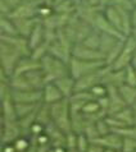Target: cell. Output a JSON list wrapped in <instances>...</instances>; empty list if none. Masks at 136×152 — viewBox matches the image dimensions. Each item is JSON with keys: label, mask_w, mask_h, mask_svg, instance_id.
<instances>
[{"label": "cell", "mask_w": 136, "mask_h": 152, "mask_svg": "<svg viewBox=\"0 0 136 152\" xmlns=\"http://www.w3.org/2000/svg\"><path fill=\"white\" fill-rule=\"evenodd\" d=\"M103 152H116V150H112V148H104Z\"/></svg>", "instance_id": "42"}, {"label": "cell", "mask_w": 136, "mask_h": 152, "mask_svg": "<svg viewBox=\"0 0 136 152\" xmlns=\"http://www.w3.org/2000/svg\"><path fill=\"white\" fill-rule=\"evenodd\" d=\"M50 147H52L50 145H39L36 152H48L50 150Z\"/></svg>", "instance_id": "38"}, {"label": "cell", "mask_w": 136, "mask_h": 152, "mask_svg": "<svg viewBox=\"0 0 136 152\" xmlns=\"http://www.w3.org/2000/svg\"><path fill=\"white\" fill-rule=\"evenodd\" d=\"M0 31H1V35H8V36L19 35L14 20L9 18V17H4V15H1V18H0Z\"/></svg>", "instance_id": "20"}, {"label": "cell", "mask_w": 136, "mask_h": 152, "mask_svg": "<svg viewBox=\"0 0 136 152\" xmlns=\"http://www.w3.org/2000/svg\"><path fill=\"white\" fill-rule=\"evenodd\" d=\"M131 17H132V26L134 28H136V8L131 12Z\"/></svg>", "instance_id": "39"}, {"label": "cell", "mask_w": 136, "mask_h": 152, "mask_svg": "<svg viewBox=\"0 0 136 152\" xmlns=\"http://www.w3.org/2000/svg\"><path fill=\"white\" fill-rule=\"evenodd\" d=\"M41 69L45 74L46 83L55 82L57 79L69 74L68 63L53 56L52 54H46V55L41 59Z\"/></svg>", "instance_id": "1"}, {"label": "cell", "mask_w": 136, "mask_h": 152, "mask_svg": "<svg viewBox=\"0 0 136 152\" xmlns=\"http://www.w3.org/2000/svg\"><path fill=\"white\" fill-rule=\"evenodd\" d=\"M0 61H1V70L12 77L14 70L18 65L19 60L24 58L14 46H12L7 42H0Z\"/></svg>", "instance_id": "3"}, {"label": "cell", "mask_w": 136, "mask_h": 152, "mask_svg": "<svg viewBox=\"0 0 136 152\" xmlns=\"http://www.w3.org/2000/svg\"><path fill=\"white\" fill-rule=\"evenodd\" d=\"M46 54H49V44L48 42H44V44H41L40 46H37V48H35L32 50L31 53V56L33 59H36V60H40L44 58Z\"/></svg>", "instance_id": "28"}, {"label": "cell", "mask_w": 136, "mask_h": 152, "mask_svg": "<svg viewBox=\"0 0 136 152\" xmlns=\"http://www.w3.org/2000/svg\"><path fill=\"white\" fill-rule=\"evenodd\" d=\"M44 42H45V27L40 20V22L36 24V27L33 28L31 35L28 36V44L31 46V49L33 50L35 48H37V46H40L41 44H44Z\"/></svg>", "instance_id": "18"}, {"label": "cell", "mask_w": 136, "mask_h": 152, "mask_svg": "<svg viewBox=\"0 0 136 152\" xmlns=\"http://www.w3.org/2000/svg\"><path fill=\"white\" fill-rule=\"evenodd\" d=\"M48 152H55V151H54V150H53V147H50V150H49V151H48Z\"/></svg>", "instance_id": "45"}, {"label": "cell", "mask_w": 136, "mask_h": 152, "mask_svg": "<svg viewBox=\"0 0 136 152\" xmlns=\"http://www.w3.org/2000/svg\"><path fill=\"white\" fill-rule=\"evenodd\" d=\"M45 132V126L40 124V123H36L35 124H32V126L30 128V136L31 137H37V136H40V134H42Z\"/></svg>", "instance_id": "35"}, {"label": "cell", "mask_w": 136, "mask_h": 152, "mask_svg": "<svg viewBox=\"0 0 136 152\" xmlns=\"http://www.w3.org/2000/svg\"><path fill=\"white\" fill-rule=\"evenodd\" d=\"M12 99L16 104H36L42 102V90L18 91L12 88Z\"/></svg>", "instance_id": "7"}, {"label": "cell", "mask_w": 136, "mask_h": 152, "mask_svg": "<svg viewBox=\"0 0 136 152\" xmlns=\"http://www.w3.org/2000/svg\"><path fill=\"white\" fill-rule=\"evenodd\" d=\"M120 40H123V39H118V37L113 36V35H109V33H101L99 50L107 56V54L114 48V46H116V44Z\"/></svg>", "instance_id": "19"}, {"label": "cell", "mask_w": 136, "mask_h": 152, "mask_svg": "<svg viewBox=\"0 0 136 152\" xmlns=\"http://www.w3.org/2000/svg\"><path fill=\"white\" fill-rule=\"evenodd\" d=\"M54 83L59 87V90L62 91V94L66 99H69V97L76 92V79L72 77L71 74L64 75V77L57 79Z\"/></svg>", "instance_id": "14"}, {"label": "cell", "mask_w": 136, "mask_h": 152, "mask_svg": "<svg viewBox=\"0 0 136 152\" xmlns=\"http://www.w3.org/2000/svg\"><path fill=\"white\" fill-rule=\"evenodd\" d=\"M132 3H134V5H135V8H136V0H132Z\"/></svg>", "instance_id": "46"}, {"label": "cell", "mask_w": 136, "mask_h": 152, "mask_svg": "<svg viewBox=\"0 0 136 152\" xmlns=\"http://www.w3.org/2000/svg\"><path fill=\"white\" fill-rule=\"evenodd\" d=\"M114 116L117 119H120L121 121H123V123H126L127 125H135V113L131 106H126L121 111L114 114Z\"/></svg>", "instance_id": "24"}, {"label": "cell", "mask_w": 136, "mask_h": 152, "mask_svg": "<svg viewBox=\"0 0 136 152\" xmlns=\"http://www.w3.org/2000/svg\"><path fill=\"white\" fill-rule=\"evenodd\" d=\"M131 65L134 66V68L136 69V51L134 53V56H132V60H131Z\"/></svg>", "instance_id": "41"}, {"label": "cell", "mask_w": 136, "mask_h": 152, "mask_svg": "<svg viewBox=\"0 0 136 152\" xmlns=\"http://www.w3.org/2000/svg\"><path fill=\"white\" fill-rule=\"evenodd\" d=\"M108 99H109V110H108V115H114L118 111H121L122 109H125L126 106H129L125 100L122 99V96L120 94L117 87H108Z\"/></svg>", "instance_id": "9"}, {"label": "cell", "mask_w": 136, "mask_h": 152, "mask_svg": "<svg viewBox=\"0 0 136 152\" xmlns=\"http://www.w3.org/2000/svg\"><path fill=\"white\" fill-rule=\"evenodd\" d=\"M16 23V27L18 29L19 36H23L28 39V36L31 35V32L33 31V28L36 27V24L40 22V18H19V19H13Z\"/></svg>", "instance_id": "13"}, {"label": "cell", "mask_w": 136, "mask_h": 152, "mask_svg": "<svg viewBox=\"0 0 136 152\" xmlns=\"http://www.w3.org/2000/svg\"><path fill=\"white\" fill-rule=\"evenodd\" d=\"M103 147L101 146H99V145H96V143H92L91 142V145H90V147H89V150L86 151V152H103Z\"/></svg>", "instance_id": "37"}, {"label": "cell", "mask_w": 136, "mask_h": 152, "mask_svg": "<svg viewBox=\"0 0 136 152\" xmlns=\"http://www.w3.org/2000/svg\"><path fill=\"white\" fill-rule=\"evenodd\" d=\"M125 40L126 39L120 40L116 44V46H114V48L107 54V56H105V64H107V65H112L113 63L118 59V56L121 55V53L123 50V46H125Z\"/></svg>", "instance_id": "25"}, {"label": "cell", "mask_w": 136, "mask_h": 152, "mask_svg": "<svg viewBox=\"0 0 136 152\" xmlns=\"http://www.w3.org/2000/svg\"><path fill=\"white\" fill-rule=\"evenodd\" d=\"M63 99H66V97L63 96L62 91L59 90V87L54 82L46 83L44 88H42V102L44 104L52 105V104L58 102V101H61Z\"/></svg>", "instance_id": "12"}, {"label": "cell", "mask_w": 136, "mask_h": 152, "mask_svg": "<svg viewBox=\"0 0 136 152\" xmlns=\"http://www.w3.org/2000/svg\"><path fill=\"white\" fill-rule=\"evenodd\" d=\"M41 104H39V105H36V104H16V111H17V116H18V119L28 115V114H31L32 111H35Z\"/></svg>", "instance_id": "26"}, {"label": "cell", "mask_w": 136, "mask_h": 152, "mask_svg": "<svg viewBox=\"0 0 136 152\" xmlns=\"http://www.w3.org/2000/svg\"><path fill=\"white\" fill-rule=\"evenodd\" d=\"M72 56L81 59V60L87 61H98V60H105V55L100 50L90 49L84 44H75L72 48Z\"/></svg>", "instance_id": "6"}, {"label": "cell", "mask_w": 136, "mask_h": 152, "mask_svg": "<svg viewBox=\"0 0 136 152\" xmlns=\"http://www.w3.org/2000/svg\"><path fill=\"white\" fill-rule=\"evenodd\" d=\"M52 121L59 126L63 132H72V119H71V104L69 99H63L55 104L50 105Z\"/></svg>", "instance_id": "2"}, {"label": "cell", "mask_w": 136, "mask_h": 152, "mask_svg": "<svg viewBox=\"0 0 136 152\" xmlns=\"http://www.w3.org/2000/svg\"><path fill=\"white\" fill-rule=\"evenodd\" d=\"M91 92V95L94 96V99H101V97H105L108 95V87L105 86V84L103 83H99V84H96V86H94L90 90Z\"/></svg>", "instance_id": "30"}, {"label": "cell", "mask_w": 136, "mask_h": 152, "mask_svg": "<svg viewBox=\"0 0 136 152\" xmlns=\"http://www.w3.org/2000/svg\"><path fill=\"white\" fill-rule=\"evenodd\" d=\"M96 129H98V133H99V137L101 136H105V134H108L112 132V128H110V125L108 124V121L105 120V118H103V119L98 120L96 123Z\"/></svg>", "instance_id": "31"}, {"label": "cell", "mask_w": 136, "mask_h": 152, "mask_svg": "<svg viewBox=\"0 0 136 152\" xmlns=\"http://www.w3.org/2000/svg\"><path fill=\"white\" fill-rule=\"evenodd\" d=\"M135 51H136V40L130 35V36H127L125 40V46H123L121 55L118 56V59L110 66L117 70L126 69L129 65H131V60H132Z\"/></svg>", "instance_id": "5"}, {"label": "cell", "mask_w": 136, "mask_h": 152, "mask_svg": "<svg viewBox=\"0 0 136 152\" xmlns=\"http://www.w3.org/2000/svg\"><path fill=\"white\" fill-rule=\"evenodd\" d=\"M40 68H41V61L40 60H36V59H33L32 56H26V58H22L19 60L13 75L24 74V73H27V72L40 69Z\"/></svg>", "instance_id": "15"}, {"label": "cell", "mask_w": 136, "mask_h": 152, "mask_svg": "<svg viewBox=\"0 0 136 152\" xmlns=\"http://www.w3.org/2000/svg\"><path fill=\"white\" fill-rule=\"evenodd\" d=\"M105 65V60H98V61H87V60H81L77 58H71L68 66H69V74L75 79H78L86 75L91 72H95L100 69L101 66Z\"/></svg>", "instance_id": "4"}, {"label": "cell", "mask_w": 136, "mask_h": 152, "mask_svg": "<svg viewBox=\"0 0 136 152\" xmlns=\"http://www.w3.org/2000/svg\"><path fill=\"white\" fill-rule=\"evenodd\" d=\"M120 94L122 96V99L125 100V102L131 106L132 104L136 102V87L135 86H130V84H122V86L118 88Z\"/></svg>", "instance_id": "21"}, {"label": "cell", "mask_w": 136, "mask_h": 152, "mask_svg": "<svg viewBox=\"0 0 136 152\" xmlns=\"http://www.w3.org/2000/svg\"><path fill=\"white\" fill-rule=\"evenodd\" d=\"M100 39H101V32H99L95 28H92V31L90 32V35H89L86 39L84 40V42H81V44H84L85 46H87V48H90V49L99 50Z\"/></svg>", "instance_id": "23"}, {"label": "cell", "mask_w": 136, "mask_h": 152, "mask_svg": "<svg viewBox=\"0 0 136 152\" xmlns=\"http://www.w3.org/2000/svg\"><path fill=\"white\" fill-rule=\"evenodd\" d=\"M103 12H104L105 18L108 19V22L112 24L117 31H120L122 33V17H121L120 9L114 5H109L105 8Z\"/></svg>", "instance_id": "17"}, {"label": "cell", "mask_w": 136, "mask_h": 152, "mask_svg": "<svg viewBox=\"0 0 136 152\" xmlns=\"http://www.w3.org/2000/svg\"><path fill=\"white\" fill-rule=\"evenodd\" d=\"M22 134L23 132L18 124V120L16 121L1 120V145L14 143Z\"/></svg>", "instance_id": "8"}, {"label": "cell", "mask_w": 136, "mask_h": 152, "mask_svg": "<svg viewBox=\"0 0 136 152\" xmlns=\"http://www.w3.org/2000/svg\"><path fill=\"white\" fill-rule=\"evenodd\" d=\"M45 133L49 136L50 145L52 147H66V138L67 133L55 125L53 121L45 126Z\"/></svg>", "instance_id": "10"}, {"label": "cell", "mask_w": 136, "mask_h": 152, "mask_svg": "<svg viewBox=\"0 0 136 152\" xmlns=\"http://www.w3.org/2000/svg\"><path fill=\"white\" fill-rule=\"evenodd\" d=\"M122 141L123 138L120 136V134L110 132L105 136L98 137L94 141H91L92 143H96V145L101 146L103 148H112V150H121L122 148Z\"/></svg>", "instance_id": "11"}, {"label": "cell", "mask_w": 136, "mask_h": 152, "mask_svg": "<svg viewBox=\"0 0 136 152\" xmlns=\"http://www.w3.org/2000/svg\"><path fill=\"white\" fill-rule=\"evenodd\" d=\"M131 36H132L134 39L136 40V28H134V29H132V33H131Z\"/></svg>", "instance_id": "43"}, {"label": "cell", "mask_w": 136, "mask_h": 152, "mask_svg": "<svg viewBox=\"0 0 136 152\" xmlns=\"http://www.w3.org/2000/svg\"><path fill=\"white\" fill-rule=\"evenodd\" d=\"M77 137L78 134L75 132H69L67 133V138H66V147L68 150H73L77 148Z\"/></svg>", "instance_id": "34"}, {"label": "cell", "mask_w": 136, "mask_h": 152, "mask_svg": "<svg viewBox=\"0 0 136 152\" xmlns=\"http://www.w3.org/2000/svg\"><path fill=\"white\" fill-rule=\"evenodd\" d=\"M1 152H17V150L13 143H5L1 145Z\"/></svg>", "instance_id": "36"}, {"label": "cell", "mask_w": 136, "mask_h": 152, "mask_svg": "<svg viewBox=\"0 0 136 152\" xmlns=\"http://www.w3.org/2000/svg\"><path fill=\"white\" fill-rule=\"evenodd\" d=\"M37 123L42 124L44 126H46L48 124L52 123V114H50V105L44 104L42 102L40 105L39 110H37Z\"/></svg>", "instance_id": "22"}, {"label": "cell", "mask_w": 136, "mask_h": 152, "mask_svg": "<svg viewBox=\"0 0 136 152\" xmlns=\"http://www.w3.org/2000/svg\"><path fill=\"white\" fill-rule=\"evenodd\" d=\"M53 150L55 152H66L67 151V147H53Z\"/></svg>", "instance_id": "40"}, {"label": "cell", "mask_w": 136, "mask_h": 152, "mask_svg": "<svg viewBox=\"0 0 136 152\" xmlns=\"http://www.w3.org/2000/svg\"><path fill=\"white\" fill-rule=\"evenodd\" d=\"M123 152H136V138L125 137L122 141V148Z\"/></svg>", "instance_id": "32"}, {"label": "cell", "mask_w": 136, "mask_h": 152, "mask_svg": "<svg viewBox=\"0 0 136 152\" xmlns=\"http://www.w3.org/2000/svg\"><path fill=\"white\" fill-rule=\"evenodd\" d=\"M125 70H126V84L136 87V69L132 65H129Z\"/></svg>", "instance_id": "33"}, {"label": "cell", "mask_w": 136, "mask_h": 152, "mask_svg": "<svg viewBox=\"0 0 136 152\" xmlns=\"http://www.w3.org/2000/svg\"><path fill=\"white\" fill-rule=\"evenodd\" d=\"M66 152H80V151H78L77 148H73V150H68V148H67V151H66Z\"/></svg>", "instance_id": "44"}, {"label": "cell", "mask_w": 136, "mask_h": 152, "mask_svg": "<svg viewBox=\"0 0 136 152\" xmlns=\"http://www.w3.org/2000/svg\"><path fill=\"white\" fill-rule=\"evenodd\" d=\"M0 101H1V120H5V121L18 120L17 111H16V104L13 99H12V96Z\"/></svg>", "instance_id": "16"}, {"label": "cell", "mask_w": 136, "mask_h": 152, "mask_svg": "<svg viewBox=\"0 0 136 152\" xmlns=\"http://www.w3.org/2000/svg\"><path fill=\"white\" fill-rule=\"evenodd\" d=\"M116 152H123V151H122V150H117Z\"/></svg>", "instance_id": "47"}, {"label": "cell", "mask_w": 136, "mask_h": 152, "mask_svg": "<svg viewBox=\"0 0 136 152\" xmlns=\"http://www.w3.org/2000/svg\"><path fill=\"white\" fill-rule=\"evenodd\" d=\"M91 145V141L85 133H80L77 137V150L80 152H86Z\"/></svg>", "instance_id": "29"}, {"label": "cell", "mask_w": 136, "mask_h": 152, "mask_svg": "<svg viewBox=\"0 0 136 152\" xmlns=\"http://www.w3.org/2000/svg\"><path fill=\"white\" fill-rule=\"evenodd\" d=\"M31 137L30 136H24V134H22L17 141L13 143L14 147H16V150L17 152H26L28 148H30V146H31Z\"/></svg>", "instance_id": "27"}]
</instances>
